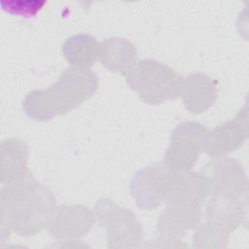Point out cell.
<instances>
[{"label":"cell","mask_w":249,"mask_h":249,"mask_svg":"<svg viewBox=\"0 0 249 249\" xmlns=\"http://www.w3.org/2000/svg\"><path fill=\"white\" fill-rule=\"evenodd\" d=\"M55 212L53 194L36 182L28 171L21 178L8 183L1 191V225L20 234H34Z\"/></svg>","instance_id":"cell-1"},{"label":"cell","mask_w":249,"mask_h":249,"mask_svg":"<svg viewBox=\"0 0 249 249\" xmlns=\"http://www.w3.org/2000/svg\"><path fill=\"white\" fill-rule=\"evenodd\" d=\"M97 86V77L91 70L68 68L47 89L29 92L22 102V108L30 118L48 121L82 104L94 94Z\"/></svg>","instance_id":"cell-2"},{"label":"cell","mask_w":249,"mask_h":249,"mask_svg":"<svg viewBox=\"0 0 249 249\" xmlns=\"http://www.w3.org/2000/svg\"><path fill=\"white\" fill-rule=\"evenodd\" d=\"M184 79L171 67L154 59H142L127 74V85L146 103L157 105L181 95Z\"/></svg>","instance_id":"cell-3"},{"label":"cell","mask_w":249,"mask_h":249,"mask_svg":"<svg viewBox=\"0 0 249 249\" xmlns=\"http://www.w3.org/2000/svg\"><path fill=\"white\" fill-rule=\"evenodd\" d=\"M207 130L197 123H184L172 132L165 154L166 167L171 171L191 169L202 150Z\"/></svg>","instance_id":"cell-4"},{"label":"cell","mask_w":249,"mask_h":249,"mask_svg":"<svg viewBox=\"0 0 249 249\" xmlns=\"http://www.w3.org/2000/svg\"><path fill=\"white\" fill-rule=\"evenodd\" d=\"M170 171L166 165L158 162L140 170L134 176L130 190L138 206L154 208L165 199Z\"/></svg>","instance_id":"cell-5"},{"label":"cell","mask_w":249,"mask_h":249,"mask_svg":"<svg viewBox=\"0 0 249 249\" xmlns=\"http://www.w3.org/2000/svg\"><path fill=\"white\" fill-rule=\"evenodd\" d=\"M181 94L186 108L198 114L213 104L216 98V86L214 81L203 73L192 74L184 79Z\"/></svg>","instance_id":"cell-6"},{"label":"cell","mask_w":249,"mask_h":249,"mask_svg":"<svg viewBox=\"0 0 249 249\" xmlns=\"http://www.w3.org/2000/svg\"><path fill=\"white\" fill-rule=\"evenodd\" d=\"M136 58V50L126 39L108 38L100 44L99 60L108 70L127 75L135 66Z\"/></svg>","instance_id":"cell-7"},{"label":"cell","mask_w":249,"mask_h":249,"mask_svg":"<svg viewBox=\"0 0 249 249\" xmlns=\"http://www.w3.org/2000/svg\"><path fill=\"white\" fill-rule=\"evenodd\" d=\"M246 132L240 124L230 121L207 131L202 150L211 157H221L236 150L244 141Z\"/></svg>","instance_id":"cell-8"},{"label":"cell","mask_w":249,"mask_h":249,"mask_svg":"<svg viewBox=\"0 0 249 249\" xmlns=\"http://www.w3.org/2000/svg\"><path fill=\"white\" fill-rule=\"evenodd\" d=\"M62 52L74 68L90 70V67L99 58L100 44L89 34H77L64 42Z\"/></svg>","instance_id":"cell-9"},{"label":"cell","mask_w":249,"mask_h":249,"mask_svg":"<svg viewBox=\"0 0 249 249\" xmlns=\"http://www.w3.org/2000/svg\"><path fill=\"white\" fill-rule=\"evenodd\" d=\"M27 145L19 139H6L1 145V179L2 183H11L24 176L28 170L26 161Z\"/></svg>","instance_id":"cell-10"},{"label":"cell","mask_w":249,"mask_h":249,"mask_svg":"<svg viewBox=\"0 0 249 249\" xmlns=\"http://www.w3.org/2000/svg\"><path fill=\"white\" fill-rule=\"evenodd\" d=\"M210 183V192L214 195L236 196L242 191L245 176L238 162L232 160H225L217 162L213 167V177H207Z\"/></svg>","instance_id":"cell-11"},{"label":"cell","mask_w":249,"mask_h":249,"mask_svg":"<svg viewBox=\"0 0 249 249\" xmlns=\"http://www.w3.org/2000/svg\"><path fill=\"white\" fill-rule=\"evenodd\" d=\"M51 231L57 230L63 232L62 235H77L87 231L92 223V214L88 207L82 205L61 207L52 217Z\"/></svg>","instance_id":"cell-12"},{"label":"cell","mask_w":249,"mask_h":249,"mask_svg":"<svg viewBox=\"0 0 249 249\" xmlns=\"http://www.w3.org/2000/svg\"><path fill=\"white\" fill-rule=\"evenodd\" d=\"M217 197L209 201L207 219L215 224L226 223V227L236 225L241 216V204L236 196L215 195Z\"/></svg>","instance_id":"cell-13"},{"label":"cell","mask_w":249,"mask_h":249,"mask_svg":"<svg viewBox=\"0 0 249 249\" xmlns=\"http://www.w3.org/2000/svg\"><path fill=\"white\" fill-rule=\"evenodd\" d=\"M46 4V1H1L0 6L3 11L8 14L32 18L35 17Z\"/></svg>","instance_id":"cell-14"}]
</instances>
